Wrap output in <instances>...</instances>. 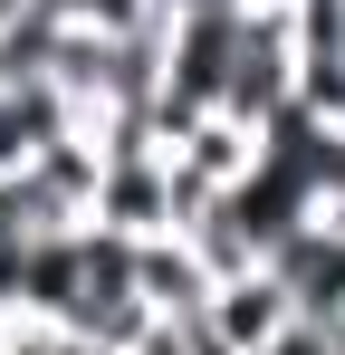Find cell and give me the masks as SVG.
Returning <instances> with one entry per match:
<instances>
[{"label":"cell","instance_id":"obj_1","mask_svg":"<svg viewBox=\"0 0 345 355\" xmlns=\"http://www.w3.org/2000/svg\"><path fill=\"white\" fill-rule=\"evenodd\" d=\"M87 221L115 231V240H154V231H192L202 202L182 192L163 144H106V173H96V211Z\"/></svg>","mask_w":345,"mask_h":355},{"label":"cell","instance_id":"obj_2","mask_svg":"<svg viewBox=\"0 0 345 355\" xmlns=\"http://www.w3.org/2000/svg\"><path fill=\"white\" fill-rule=\"evenodd\" d=\"M269 279L288 288L297 327H326V317H345V221H336V211H317L307 231H288L278 250H269Z\"/></svg>","mask_w":345,"mask_h":355},{"label":"cell","instance_id":"obj_3","mask_svg":"<svg viewBox=\"0 0 345 355\" xmlns=\"http://www.w3.org/2000/svg\"><path fill=\"white\" fill-rule=\"evenodd\" d=\"M202 317H211V336H221L230 355H269L288 327H297V307H288V288L269 279V269H240V279H221Z\"/></svg>","mask_w":345,"mask_h":355},{"label":"cell","instance_id":"obj_4","mask_svg":"<svg viewBox=\"0 0 345 355\" xmlns=\"http://www.w3.org/2000/svg\"><path fill=\"white\" fill-rule=\"evenodd\" d=\"M211 259L192 250L182 231H154V240H134V297L154 307V317H202L211 307Z\"/></svg>","mask_w":345,"mask_h":355},{"label":"cell","instance_id":"obj_5","mask_svg":"<svg viewBox=\"0 0 345 355\" xmlns=\"http://www.w3.org/2000/svg\"><path fill=\"white\" fill-rule=\"evenodd\" d=\"M57 29H87V39H134L154 29V0H39Z\"/></svg>","mask_w":345,"mask_h":355},{"label":"cell","instance_id":"obj_6","mask_svg":"<svg viewBox=\"0 0 345 355\" xmlns=\"http://www.w3.org/2000/svg\"><path fill=\"white\" fill-rule=\"evenodd\" d=\"M278 29L297 58H345V0H288Z\"/></svg>","mask_w":345,"mask_h":355},{"label":"cell","instance_id":"obj_7","mask_svg":"<svg viewBox=\"0 0 345 355\" xmlns=\"http://www.w3.org/2000/svg\"><path fill=\"white\" fill-rule=\"evenodd\" d=\"M297 116L345 135V58H297Z\"/></svg>","mask_w":345,"mask_h":355},{"label":"cell","instance_id":"obj_8","mask_svg":"<svg viewBox=\"0 0 345 355\" xmlns=\"http://www.w3.org/2000/svg\"><path fill=\"white\" fill-rule=\"evenodd\" d=\"M134 355H230V346L211 336V317H154L134 336Z\"/></svg>","mask_w":345,"mask_h":355},{"label":"cell","instance_id":"obj_9","mask_svg":"<svg viewBox=\"0 0 345 355\" xmlns=\"http://www.w3.org/2000/svg\"><path fill=\"white\" fill-rule=\"evenodd\" d=\"M0 355H77V336H67V327H48V317H10Z\"/></svg>","mask_w":345,"mask_h":355},{"label":"cell","instance_id":"obj_10","mask_svg":"<svg viewBox=\"0 0 345 355\" xmlns=\"http://www.w3.org/2000/svg\"><path fill=\"white\" fill-rule=\"evenodd\" d=\"M221 10H240V0H154V29H172V19H221Z\"/></svg>","mask_w":345,"mask_h":355},{"label":"cell","instance_id":"obj_11","mask_svg":"<svg viewBox=\"0 0 345 355\" xmlns=\"http://www.w3.org/2000/svg\"><path fill=\"white\" fill-rule=\"evenodd\" d=\"M317 336H326V355H345V317H326V327H317Z\"/></svg>","mask_w":345,"mask_h":355},{"label":"cell","instance_id":"obj_12","mask_svg":"<svg viewBox=\"0 0 345 355\" xmlns=\"http://www.w3.org/2000/svg\"><path fill=\"white\" fill-rule=\"evenodd\" d=\"M240 10H269V19H278V10H288V0H240Z\"/></svg>","mask_w":345,"mask_h":355},{"label":"cell","instance_id":"obj_13","mask_svg":"<svg viewBox=\"0 0 345 355\" xmlns=\"http://www.w3.org/2000/svg\"><path fill=\"white\" fill-rule=\"evenodd\" d=\"M77 355H125V346H87V336H77Z\"/></svg>","mask_w":345,"mask_h":355},{"label":"cell","instance_id":"obj_14","mask_svg":"<svg viewBox=\"0 0 345 355\" xmlns=\"http://www.w3.org/2000/svg\"><path fill=\"white\" fill-rule=\"evenodd\" d=\"M0 336H10V307H0Z\"/></svg>","mask_w":345,"mask_h":355}]
</instances>
